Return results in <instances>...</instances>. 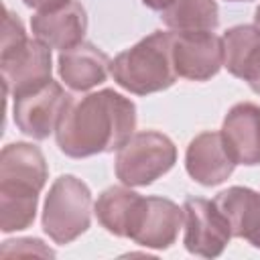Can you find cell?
Here are the masks:
<instances>
[{
	"mask_svg": "<svg viewBox=\"0 0 260 260\" xmlns=\"http://www.w3.org/2000/svg\"><path fill=\"white\" fill-rule=\"evenodd\" d=\"M136 130V106L130 98L100 89L67 106L55 130L57 146L71 158L120 150Z\"/></svg>",
	"mask_w": 260,
	"mask_h": 260,
	"instance_id": "cell-1",
	"label": "cell"
},
{
	"mask_svg": "<svg viewBox=\"0 0 260 260\" xmlns=\"http://www.w3.org/2000/svg\"><path fill=\"white\" fill-rule=\"evenodd\" d=\"M45 154L30 142H10L0 152V230H26L37 215L39 195L47 183Z\"/></svg>",
	"mask_w": 260,
	"mask_h": 260,
	"instance_id": "cell-2",
	"label": "cell"
},
{
	"mask_svg": "<svg viewBox=\"0 0 260 260\" xmlns=\"http://www.w3.org/2000/svg\"><path fill=\"white\" fill-rule=\"evenodd\" d=\"M173 32L154 30L134 47L118 53L110 63L114 81L136 95H146L171 87L177 79L171 53Z\"/></svg>",
	"mask_w": 260,
	"mask_h": 260,
	"instance_id": "cell-3",
	"label": "cell"
},
{
	"mask_svg": "<svg viewBox=\"0 0 260 260\" xmlns=\"http://www.w3.org/2000/svg\"><path fill=\"white\" fill-rule=\"evenodd\" d=\"M0 69L4 91L10 95L35 89L51 79V47L39 39H28L18 16L6 10Z\"/></svg>",
	"mask_w": 260,
	"mask_h": 260,
	"instance_id": "cell-4",
	"label": "cell"
},
{
	"mask_svg": "<svg viewBox=\"0 0 260 260\" xmlns=\"http://www.w3.org/2000/svg\"><path fill=\"white\" fill-rule=\"evenodd\" d=\"M43 232L55 244H69L91 223V191L75 175H61L51 185L43 207Z\"/></svg>",
	"mask_w": 260,
	"mask_h": 260,
	"instance_id": "cell-5",
	"label": "cell"
},
{
	"mask_svg": "<svg viewBox=\"0 0 260 260\" xmlns=\"http://www.w3.org/2000/svg\"><path fill=\"white\" fill-rule=\"evenodd\" d=\"M177 162L175 142L156 130L134 132L116 154V177L128 187H146Z\"/></svg>",
	"mask_w": 260,
	"mask_h": 260,
	"instance_id": "cell-6",
	"label": "cell"
},
{
	"mask_svg": "<svg viewBox=\"0 0 260 260\" xmlns=\"http://www.w3.org/2000/svg\"><path fill=\"white\" fill-rule=\"evenodd\" d=\"M71 100L73 98L61 87V83L49 79L35 89L12 95L14 124L22 134L35 140H45L57 130Z\"/></svg>",
	"mask_w": 260,
	"mask_h": 260,
	"instance_id": "cell-7",
	"label": "cell"
},
{
	"mask_svg": "<svg viewBox=\"0 0 260 260\" xmlns=\"http://www.w3.org/2000/svg\"><path fill=\"white\" fill-rule=\"evenodd\" d=\"M185 248L203 258H217L230 244L232 230L223 213L209 199L189 197L183 203Z\"/></svg>",
	"mask_w": 260,
	"mask_h": 260,
	"instance_id": "cell-8",
	"label": "cell"
},
{
	"mask_svg": "<svg viewBox=\"0 0 260 260\" xmlns=\"http://www.w3.org/2000/svg\"><path fill=\"white\" fill-rule=\"evenodd\" d=\"M171 53L177 77L207 81L223 67L221 39L211 30H173Z\"/></svg>",
	"mask_w": 260,
	"mask_h": 260,
	"instance_id": "cell-9",
	"label": "cell"
},
{
	"mask_svg": "<svg viewBox=\"0 0 260 260\" xmlns=\"http://www.w3.org/2000/svg\"><path fill=\"white\" fill-rule=\"evenodd\" d=\"M183 225V207L165 197H142L130 240L152 250H167L177 242Z\"/></svg>",
	"mask_w": 260,
	"mask_h": 260,
	"instance_id": "cell-10",
	"label": "cell"
},
{
	"mask_svg": "<svg viewBox=\"0 0 260 260\" xmlns=\"http://www.w3.org/2000/svg\"><path fill=\"white\" fill-rule=\"evenodd\" d=\"M185 169L193 181L205 187H215L223 183L236 169V160L225 148L221 132H201L197 134L185 152Z\"/></svg>",
	"mask_w": 260,
	"mask_h": 260,
	"instance_id": "cell-11",
	"label": "cell"
},
{
	"mask_svg": "<svg viewBox=\"0 0 260 260\" xmlns=\"http://www.w3.org/2000/svg\"><path fill=\"white\" fill-rule=\"evenodd\" d=\"M30 28L35 39L47 47L67 51L83 43L87 30V14L79 0H69L55 10L37 12L30 18Z\"/></svg>",
	"mask_w": 260,
	"mask_h": 260,
	"instance_id": "cell-12",
	"label": "cell"
},
{
	"mask_svg": "<svg viewBox=\"0 0 260 260\" xmlns=\"http://www.w3.org/2000/svg\"><path fill=\"white\" fill-rule=\"evenodd\" d=\"M221 138L236 165H260V106L236 104L223 118Z\"/></svg>",
	"mask_w": 260,
	"mask_h": 260,
	"instance_id": "cell-13",
	"label": "cell"
},
{
	"mask_svg": "<svg viewBox=\"0 0 260 260\" xmlns=\"http://www.w3.org/2000/svg\"><path fill=\"white\" fill-rule=\"evenodd\" d=\"M108 55L91 43H79L67 51L59 53L57 69L61 81L73 91H87L102 81H106L110 73Z\"/></svg>",
	"mask_w": 260,
	"mask_h": 260,
	"instance_id": "cell-14",
	"label": "cell"
},
{
	"mask_svg": "<svg viewBox=\"0 0 260 260\" xmlns=\"http://www.w3.org/2000/svg\"><path fill=\"white\" fill-rule=\"evenodd\" d=\"M213 203L230 223L234 238L260 248V193L250 187H230L215 195Z\"/></svg>",
	"mask_w": 260,
	"mask_h": 260,
	"instance_id": "cell-15",
	"label": "cell"
},
{
	"mask_svg": "<svg viewBox=\"0 0 260 260\" xmlns=\"http://www.w3.org/2000/svg\"><path fill=\"white\" fill-rule=\"evenodd\" d=\"M140 203H142V195L128 189V185L126 187L114 185L100 193L93 205V211L98 221L110 234L118 238H128L134 225L136 213L140 209Z\"/></svg>",
	"mask_w": 260,
	"mask_h": 260,
	"instance_id": "cell-16",
	"label": "cell"
},
{
	"mask_svg": "<svg viewBox=\"0 0 260 260\" xmlns=\"http://www.w3.org/2000/svg\"><path fill=\"white\" fill-rule=\"evenodd\" d=\"M223 67L240 79H246L260 53V30L256 24H238L223 32Z\"/></svg>",
	"mask_w": 260,
	"mask_h": 260,
	"instance_id": "cell-17",
	"label": "cell"
},
{
	"mask_svg": "<svg viewBox=\"0 0 260 260\" xmlns=\"http://www.w3.org/2000/svg\"><path fill=\"white\" fill-rule=\"evenodd\" d=\"M162 22L173 30H213L219 22L215 0H175L160 12Z\"/></svg>",
	"mask_w": 260,
	"mask_h": 260,
	"instance_id": "cell-18",
	"label": "cell"
},
{
	"mask_svg": "<svg viewBox=\"0 0 260 260\" xmlns=\"http://www.w3.org/2000/svg\"><path fill=\"white\" fill-rule=\"evenodd\" d=\"M14 254H39V256H49V258L55 256V252L49 250L39 238H18V240L4 242L2 256H14Z\"/></svg>",
	"mask_w": 260,
	"mask_h": 260,
	"instance_id": "cell-19",
	"label": "cell"
},
{
	"mask_svg": "<svg viewBox=\"0 0 260 260\" xmlns=\"http://www.w3.org/2000/svg\"><path fill=\"white\" fill-rule=\"evenodd\" d=\"M28 8H35L37 12H43V10H55L63 4H67L69 0H22Z\"/></svg>",
	"mask_w": 260,
	"mask_h": 260,
	"instance_id": "cell-20",
	"label": "cell"
},
{
	"mask_svg": "<svg viewBox=\"0 0 260 260\" xmlns=\"http://www.w3.org/2000/svg\"><path fill=\"white\" fill-rule=\"evenodd\" d=\"M144 2V6H148L150 10H158V12H162L165 8H169L175 0H142Z\"/></svg>",
	"mask_w": 260,
	"mask_h": 260,
	"instance_id": "cell-21",
	"label": "cell"
},
{
	"mask_svg": "<svg viewBox=\"0 0 260 260\" xmlns=\"http://www.w3.org/2000/svg\"><path fill=\"white\" fill-rule=\"evenodd\" d=\"M254 24H256V28L260 30V6H258L256 12H254Z\"/></svg>",
	"mask_w": 260,
	"mask_h": 260,
	"instance_id": "cell-22",
	"label": "cell"
},
{
	"mask_svg": "<svg viewBox=\"0 0 260 260\" xmlns=\"http://www.w3.org/2000/svg\"><path fill=\"white\" fill-rule=\"evenodd\" d=\"M230 2H248V0H230Z\"/></svg>",
	"mask_w": 260,
	"mask_h": 260,
	"instance_id": "cell-23",
	"label": "cell"
}]
</instances>
